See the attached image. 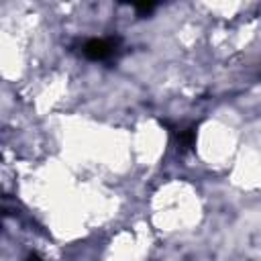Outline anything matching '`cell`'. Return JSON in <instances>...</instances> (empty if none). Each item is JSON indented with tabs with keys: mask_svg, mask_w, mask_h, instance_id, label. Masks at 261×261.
Wrapping results in <instances>:
<instances>
[{
	"mask_svg": "<svg viewBox=\"0 0 261 261\" xmlns=\"http://www.w3.org/2000/svg\"><path fill=\"white\" fill-rule=\"evenodd\" d=\"M120 37H92L80 45V51L90 61H110L120 53Z\"/></svg>",
	"mask_w": 261,
	"mask_h": 261,
	"instance_id": "1",
	"label": "cell"
},
{
	"mask_svg": "<svg viewBox=\"0 0 261 261\" xmlns=\"http://www.w3.org/2000/svg\"><path fill=\"white\" fill-rule=\"evenodd\" d=\"M196 130H198V126L192 124V126L181 128V130L177 133V147H179L181 151H184V149H190V147L196 143Z\"/></svg>",
	"mask_w": 261,
	"mask_h": 261,
	"instance_id": "2",
	"label": "cell"
},
{
	"mask_svg": "<svg viewBox=\"0 0 261 261\" xmlns=\"http://www.w3.org/2000/svg\"><path fill=\"white\" fill-rule=\"evenodd\" d=\"M155 2H143V4H135V10L141 14V16H145V14H151L153 10H155Z\"/></svg>",
	"mask_w": 261,
	"mask_h": 261,
	"instance_id": "3",
	"label": "cell"
},
{
	"mask_svg": "<svg viewBox=\"0 0 261 261\" xmlns=\"http://www.w3.org/2000/svg\"><path fill=\"white\" fill-rule=\"evenodd\" d=\"M27 261H41V259H39L37 255H29V259H27Z\"/></svg>",
	"mask_w": 261,
	"mask_h": 261,
	"instance_id": "4",
	"label": "cell"
}]
</instances>
